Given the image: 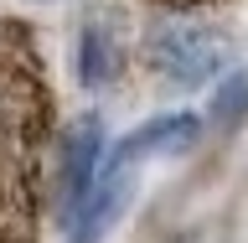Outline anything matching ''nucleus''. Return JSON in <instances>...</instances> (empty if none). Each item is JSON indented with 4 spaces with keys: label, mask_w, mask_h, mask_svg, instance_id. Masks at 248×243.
Returning <instances> with one entry per match:
<instances>
[{
    "label": "nucleus",
    "mask_w": 248,
    "mask_h": 243,
    "mask_svg": "<svg viewBox=\"0 0 248 243\" xmlns=\"http://www.w3.org/2000/svg\"><path fill=\"white\" fill-rule=\"evenodd\" d=\"M145 67L155 78L176 83V88H202L207 78H217L228 67V36L217 26H207L202 16L166 11L145 31Z\"/></svg>",
    "instance_id": "obj_1"
},
{
    "label": "nucleus",
    "mask_w": 248,
    "mask_h": 243,
    "mask_svg": "<svg viewBox=\"0 0 248 243\" xmlns=\"http://www.w3.org/2000/svg\"><path fill=\"white\" fill-rule=\"evenodd\" d=\"M104 155H108V140H104V119L98 114H83L62 130V145H57V161H52V186H57V223L67 228L83 202L93 197L98 186V171H104Z\"/></svg>",
    "instance_id": "obj_2"
},
{
    "label": "nucleus",
    "mask_w": 248,
    "mask_h": 243,
    "mask_svg": "<svg viewBox=\"0 0 248 243\" xmlns=\"http://www.w3.org/2000/svg\"><path fill=\"white\" fill-rule=\"evenodd\" d=\"M202 140V119L191 109H176V114H160V119L140 124L135 135H124L119 145H108L104 171H135L145 155H181Z\"/></svg>",
    "instance_id": "obj_3"
},
{
    "label": "nucleus",
    "mask_w": 248,
    "mask_h": 243,
    "mask_svg": "<svg viewBox=\"0 0 248 243\" xmlns=\"http://www.w3.org/2000/svg\"><path fill=\"white\" fill-rule=\"evenodd\" d=\"M135 192V176L129 171H98V186H93V197L83 202V212L67 223V243H104L108 228L119 223L124 202Z\"/></svg>",
    "instance_id": "obj_4"
},
{
    "label": "nucleus",
    "mask_w": 248,
    "mask_h": 243,
    "mask_svg": "<svg viewBox=\"0 0 248 243\" xmlns=\"http://www.w3.org/2000/svg\"><path fill=\"white\" fill-rule=\"evenodd\" d=\"M119 73H124L119 31L108 26L104 16H93L88 26H83V36H78V83L83 88H108Z\"/></svg>",
    "instance_id": "obj_5"
},
{
    "label": "nucleus",
    "mask_w": 248,
    "mask_h": 243,
    "mask_svg": "<svg viewBox=\"0 0 248 243\" xmlns=\"http://www.w3.org/2000/svg\"><path fill=\"white\" fill-rule=\"evenodd\" d=\"M207 119H212L217 130H232V124H243V119H248V67H232V73L212 88Z\"/></svg>",
    "instance_id": "obj_6"
},
{
    "label": "nucleus",
    "mask_w": 248,
    "mask_h": 243,
    "mask_svg": "<svg viewBox=\"0 0 248 243\" xmlns=\"http://www.w3.org/2000/svg\"><path fill=\"white\" fill-rule=\"evenodd\" d=\"M160 11H186V16H197V11H212V5H228V0H155Z\"/></svg>",
    "instance_id": "obj_7"
}]
</instances>
